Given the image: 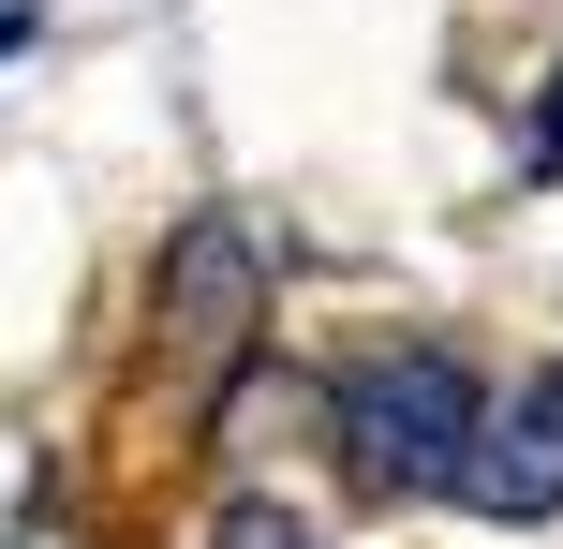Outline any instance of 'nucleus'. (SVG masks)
Here are the masks:
<instances>
[{
	"label": "nucleus",
	"mask_w": 563,
	"mask_h": 549,
	"mask_svg": "<svg viewBox=\"0 0 563 549\" xmlns=\"http://www.w3.org/2000/svg\"><path fill=\"white\" fill-rule=\"evenodd\" d=\"M475 431H489V402H475V372H460L445 342H400V356H371V372L341 386V461L386 505L400 491H460Z\"/></svg>",
	"instance_id": "f257e3e1"
},
{
	"label": "nucleus",
	"mask_w": 563,
	"mask_h": 549,
	"mask_svg": "<svg viewBox=\"0 0 563 549\" xmlns=\"http://www.w3.org/2000/svg\"><path fill=\"white\" fill-rule=\"evenodd\" d=\"M460 505H475V520H563V372H534V386L475 431Z\"/></svg>",
	"instance_id": "f03ea898"
},
{
	"label": "nucleus",
	"mask_w": 563,
	"mask_h": 549,
	"mask_svg": "<svg viewBox=\"0 0 563 549\" xmlns=\"http://www.w3.org/2000/svg\"><path fill=\"white\" fill-rule=\"evenodd\" d=\"M238 327H253V238L238 223H178V253H164V356L178 372H223Z\"/></svg>",
	"instance_id": "7ed1b4c3"
},
{
	"label": "nucleus",
	"mask_w": 563,
	"mask_h": 549,
	"mask_svg": "<svg viewBox=\"0 0 563 549\" xmlns=\"http://www.w3.org/2000/svg\"><path fill=\"white\" fill-rule=\"evenodd\" d=\"M223 549H297V520H282V505H238V520H223Z\"/></svg>",
	"instance_id": "20e7f679"
},
{
	"label": "nucleus",
	"mask_w": 563,
	"mask_h": 549,
	"mask_svg": "<svg viewBox=\"0 0 563 549\" xmlns=\"http://www.w3.org/2000/svg\"><path fill=\"white\" fill-rule=\"evenodd\" d=\"M534 178H563V59H549V105H534Z\"/></svg>",
	"instance_id": "39448f33"
}]
</instances>
